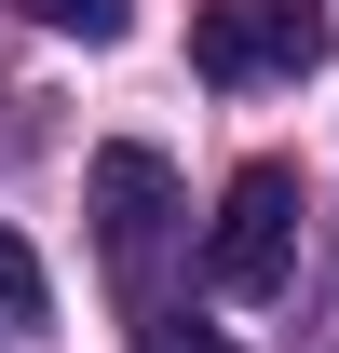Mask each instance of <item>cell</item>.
Instances as JSON below:
<instances>
[{"label":"cell","mask_w":339,"mask_h":353,"mask_svg":"<svg viewBox=\"0 0 339 353\" xmlns=\"http://www.w3.org/2000/svg\"><path fill=\"white\" fill-rule=\"evenodd\" d=\"M54 28H68V41H123V0H41Z\"/></svg>","instance_id":"cell-5"},{"label":"cell","mask_w":339,"mask_h":353,"mask_svg":"<svg viewBox=\"0 0 339 353\" xmlns=\"http://www.w3.org/2000/svg\"><path fill=\"white\" fill-rule=\"evenodd\" d=\"M298 176L285 163H245L231 176V204H217V231H204V285L217 299H285L298 285Z\"/></svg>","instance_id":"cell-1"},{"label":"cell","mask_w":339,"mask_h":353,"mask_svg":"<svg viewBox=\"0 0 339 353\" xmlns=\"http://www.w3.org/2000/svg\"><path fill=\"white\" fill-rule=\"evenodd\" d=\"M136 353H231V340H204V326H150Z\"/></svg>","instance_id":"cell-6"},{"label":"cell","mask_w":339,"mask_h":353,"mask_svg":"<svg viewBox=\"0 0 339 353\" xmlns=\"http://www.w3.org/2000/svg\"><path fill=\"white\" fill-rule=\"evenodd\" d=\"M190 68L204 82H298V68H326V14L312 0H204Z\"/></svg>","instance_id":"cell-2"},{"label":"cell","mask_w":339,"mask_h":353,"mask_svg":"<svg viewBox=\"0 0 339 353\" xmlns=\"http://www.w3.org/2000/svg\"><path fill=\"white\" fill-rule=\"evenodd\" d=\"M54 312V285H41V259H28V231L0 218V326H41Z\"/></svg>","instance_id":"cell-4"},{"label":"cell","mask_w":339,"mask_h":353,"mask_svg":"<svg viewBox=\"0 0 339 353\" xmlns=\"http://www.w3.org/2000/svg\"><path fill=\"white\" fill-rule=\"evenodd\" d=\"M163 231H176V176L163 150H95V245H109V272L123 285H150V259H163Z\"/></svg>","instance_id":"cell-3"}]
</instances>
